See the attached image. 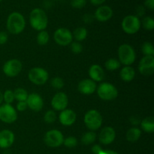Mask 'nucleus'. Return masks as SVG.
Wrapping results in <instances>:
<instances>
[{
    "label": "nucleus",
    "mask_w": 154,
    "mask_h": 154,
    "mask_svg": "<svg viewBox=\"0 0 154 154\" xmlns=\"http://www.w3.org/2000/svg\"><path fill=\"white\" fill-rule=\"evenodd\" d=\"M6 27L8 31L12 35H18L22 32L26 27V20L23 15L17 11L11 13L8 17Z\"/></svg>",
    "instance_id": "f257e3e1"
},
{
    "label": "nucleus",
    "mask_w": 154,
    "mask_h": 154,
    "mask_svg": "<svg viewBox=\"0 0 154 154\" xmlns=\"http://www.w3.org/2000/svg\"><path fill=\"white\" fill-rule=\"evenodd\" d=\"M29 23L34 29L42 31L48 25V17L46 12L42 8H34L29 14Z\"/></svg>",
    "instance_id": "f03ea898"
},
{
    "label": "nucleus",
    "mask_w": 154,
    "mask_h": 154,
    "mask_svg": "<svg viewBox=\"0 0 154 154\" xmlns=\"http://www.w3.org/2000/svg\"><path fill=\"white\" fill-rule=\"evenodd\" d=\"M118 58L120 64L129 66L135 62L136 54L134 48L128 44L121 45L118 48Z\"/></svg>",
    "instance_id": "7ed1b4c3"
},
{
    "label": "nucleus",
    "mask_w": 154,
    "mask_h": 154,
    "mask_svg": "<svg viewBox=\"0 0 154 154\" xmlns=\"http://www.w3.org/2000/svg\"><path fill=\"white\" fill-rule=\"evenodd\" d=\"M102 116L100 112L96 110H90L84 115V121L86 126L90 131L98 130L102 126Z\"/></svg>",
    "instance_id": "20e7f679"
},
{
    "label": "nucleus",
    "mask_w": 154,
    "mask_h": 154,
    "mask_svg": "<svg viewBox=\"0 0 154 154\" xmlns=\"http://www.w3.org/2000/svg\"><path fill=\"white\" fill-rule=\"evenodd\" d=\"M96 90L99 97L104 101H113L118 96L117 89L108 82H103L99 84Z\"/></svg>",
    "instance_id": "39448f33"
},
{
    "label": "nucleus",
    "mask_w": 154,
    "mask_h": 154,
    "mask_svg": "<svg viewBox=\"0 0 154 154\" xmlns=\"http://www.w3.org/2000/svg\"><path fill=\"white\" fill-rule=\"evenodd\" d=\"M141 23L139 17L135 15H127L123 19L121 27L123 32L129 35H133L138 32L141 29Z\"/></svg>",
    "instance_id": "423d86ee"
},
{
    "label": "nucleus",
    "mask_w": 154,
    "mask_h": 154,
    "mask_svg": "<svg viewBox=\"0 0 154 154\" xmlns=\"http://www.w3.org/2000/svg\"><path fill=\"white\" fill-rule=\"evenodd\" d=\"M28 78L32 84L42 86L46 84L49 78V74L43 68L34 67L29 72Z\"/></svg>",
    "instance_id": "0eeeda50"
},
{
    "label": "nucleus",
    "mask_w": 154,
    "mask_h": 154,
    "mask_svg": "<svg viewBox=\"0 0 154 154\" xmlns=\"http://www.w3.org/2000/svg\"><path fill=\"white\" fill-rule=\"evenodd\" d=\"M45 144L50 147H58L63 144L64 137L63 133L57 129H51L45 133L44 137Z\"/></svg>",
    "instance_id": "6e6552de"
},
{
    "label": "nucleus",
    "mask_w": 154,
    "mask_h": 154,
    "mask_svg": "<svg viewBox=\"0 0 154 154\" xmlns=\"http://www.w3.org/2000/svg\"><path fill=\"white\" fill-rule=\"evenodd\" d=\"M22 63L17 59H11L6 62L2 67L5 75L9 78H14L17 76L22 71Z\"/></svg>",
    "instance_id": "1a4fd4ad"
},
{
    "label": "nucleus",
    "mask_w": 154,
    "mask_h": 154,
    "mask_svg": "<svg viewBox=\"0 0 154 154\" xmlns=\"http://www.w3.org/2000/svg\"><path fill=\"white\" fill-rule=\"evenodd\" d=\"M54 39L57 45L60 46H67L72 42L73 36L69 29L64 27L57 29L54 34Z\"/></svg>",
    "instance_id": "9d476101"
},
{
    "label": "nucleus",
    "mask_w": 154,
    "mask_h": 154,
    "mask_svg": "<svg viewBox=\"0 0 154 154\" xmlns=\"http://www.w3.org/2000/svg\"><path fill=\"white\" fill-rule=\"evenodd\" d=\"M17 119V113L15 108L9 104H3L0 106V120L5 123H12Z\"/></svg>",
    "instance_id": "9b49d317"
},
{
    "label": "nucleus",
    "mask_w": 154,
    "mask_h": 154,
    "mask_svg": "<svg viewBox=\"0 0 154 154\" xmlns=\"http://www.w3.org/2000/svg\"><path fill=\"white\" fill-rule=\"evenodd\" d=\"M138 70L141 75L150 76L154 72V57L144 56L139 62Z\"/></svg>",
    "instance_id": "f8f14e48"
},
{
    "label": "nucleus",
    "mask_w": 154,
    "mask_h": 154,
    "mask_svg": "<svg viewBox=\"0 0 154 154\" xmlns=\"http://www.w3.org/2000/svg\"><path fill=\"white\" fill-rule=\"evenodd\" d=\"M68 105H69V98L67 95L63 92L56 93L51 100V106L55 111H63L66 109Z\"/></svg>",
    "instance_id": "ddd939ff"
},
{
    "label": "nucleus",
    "mask_w": 154,
    "mask_h": 154,
    "mask_svg": "<svg viewBox=\"0 0 154 154\" xmlns=\"http://www.w3.org/2000/svg\"><path fill=\"white\" fill-rule=\"evenodd\" d=\"M26 102L28 108L35 112L40 111L44 106L43 99L40 95L35 93L29 94Z\"/></svg>",
    "instance_id": "4468645a"
},
{
    "label": "nucleus",
    "mask_w": 154,
    "mask_h": 154,
    "mask_svg": "<svg viewBox=\"0 0 154 154\" xmlns=\"http://www.w3.org/2000/svg\"><path fill=\"white\" fill-rule=\"evenodd\" d=\"M116 132L114 128L105 126L101 130L99 135V141L104 145H108L115 140Z\"/></svg>",
    "instance_id": "2eb2a0df"
},
{
    "label": "nucleus",
    "mask_w": 154,
    "mask_h": 154,
    "mask_svg": "<svg viewBox=\"0 0 154 154\" xmlns=\"http://www.w3.org/2000/svg\"><path fill=\"white\" fill-rule=\"evenodd\" d=\"M112 8L108 5H100L95 12V19L99 22H106L113 17Z\"/></svg>",
    "instance_id": "dca6fc26"
},
{
    "label": "nucleus",
    "mask_w": 154,
    "mask_h": 154,
    "mask_svg": "<svg viewBox=\"0 0 154 154\" xmlns=\"http://www.w3.org/2000/svg\"><path fill=\"white\" fill-rule=\"evenodd\" d=\"M97 86L95 81L91 79H84L78 83V90L81 94L92 95L96 90Z\"/></svg>",
    "instance_id": "f3484780"
},
{
    "label": "nucleus",
    "mask_w": 154,
    "mask_h": 154,
    "mask_svg": "<svg viewBox=\"0 0 154 154\" xmlns=\"http://www.w3.org/2000/svg\"><path fill=\"white\" fill-rule=\"evenodd\" d=\"M77 119L76 113L71 109H65L59 115L60 123L65 126H70L75 123Z\"/></svg>",
    "instance_id": "a211bd4d"
},
{
    "label": "nucleus",
    "mask_w": 154,
    "mask_h": 154,
    "mask_svg": "<svg viewBox=\"0 0 154 154\" xmlns=\"http://www.w3.org/2000/svg\"><path fill=\"white\" fill-rule=\"evenodd\" d=\"M14 141V134L9 129L0 131V148L10 147Z\"/></svg>",
    "instance_id": "6ab92c4d"
},
{
    "label": "nucleus",
    "mask_w": 154,
    "mask_h": 154,
    "mask_svg": "<svg viewBox=\"0 0 154 154\" xmlns=\"http://www.w3.org/2000/svg\"><path fill=\"white\" fill-rule=\"evenodd\" d=\"M89 75L90 79L95 82H100L105 78L104 69L99 65L94 64L90 66L89 69Z\"/></svg>",
    "instance_id": "aec40b11"
},
{
    "label": "nucleus",
    "mask_w": 154,
    "mask_h": 154,
    "mask_svg": "<svg viewBox=\"0 0 154 154\" xmlns=\"http://www.w3.org/2000/svg\"><path fill=\"white\" fill-rule=\"evenodd\" d=\"M120 77L123 81L125 82H129L132 81L135 77V69L130 66H124L121 69L120 72Z\"/></svg>",
    "instance_id": "412c9836"
},
{
    "label": "nucleus",
    "mask_w": 154,
    "mask_h": 154,
    "mask_svg": "<svg viewBox=\"0 0 154 154\" xmlns=\"http://www.w3.org/2000/svg\"><path fill=\"white\" fill-rule=\"evenodd\" d=\"M141 127L144 132L147 133H153L154 132V118L147 117L141 121Z\"/></svg>",
    "instance_id": "4be33fe9"
},
{
    "label": "nucleus",
    "mask_w": 154,
    "mask_h": 154,
    "mask_svg": "<svg viewBox=\"0 0 154 154\" xmlns=\"http://www.w3.org/2000/svg\"><path fill=\"white\" fill-rule=\"evenodd\" d=\"M141 135V129H138L137 127H132L127 131L126 132V139L129 142H135L138 141Z\"/></svg>",
    "instance_id": "5701e85b"
},
{
    "label": "nucleus",
    "mask_w": 154,
    "mask_h": 154,
    "mask_svg": "<svg viewBox=\"0 0 154 154\" xmlns=\"http://www.w3.org/2000/svg\"><path fill=\"white\" fill-rule=\"evenodd\" d=\"M73 38L75 39V41L78 42H82L84 39H86L87 36V30L84 27H78L76 29H75L73 34Z\"/></svg>",
    "instance_id": "b1692460"
},
{
    "label": "nucleus",
    "mask_w": 154,
    "mask_h": 154,
    "mask_svg": "<svg viewBox=\"0 0 154 154\" xmlns=\"http://www.w3.org/2000/svg\"><path fill=\"white\" fill-rule=\"evenodd\" d=\"M96 140V134L93 131H90L83 135L81 137V142L84 145H90Z\"/></svg>",
    "instance_id": "393cba45"
},
{
    "label": "nucleus",
    "mask_w": 154,
    "mask_h": 154,
    "mask_svg": "<svg viewBox=\"0 0 154 154\" xmlns=\"http://www.w3.org/2000/svg\"><path fill=\"white\" fill-rule=\"evenodd\" d=\"M120 66H121V64L120 61L115 58L108 59L105 63V67L106 68L107 70L111 71V72L117 70Z\"/></svg>",
    "instance_id": "a878e982"
},
{
    "label": "nucleus",
    "mask_w": 154,
    "mask_h": 154,
    "mask_svg": "<svg viewBox=\"0 0 154 154\" xmlns=\"http://www.w3.org/2000/svg\"><path fill=\"white\" fill-rule=\"evenodd\" d=\"M14 94V99H17L18 102H26L29 95L26 90L21 87L15 89Z\"/></svg>",
    "instance_id": "bb28decb"
},
{
    "label": "nucleus",
    "mask_w": 154,
    "mask_h": 154,
    "mask_svg": "<svg viewBox=\"0 0 154 154\" xmlns=\"http://www.w3.org/2000/svg\"><path fill=\"white\" fill-rule=\"evenodd\" d=\"M50 40L49 33L45 30H42L38 32L37 35V42L39 45H45Z\"/></svg>",
    "instance_id": "cd10ccee"
},
{
    "label": "nucleus",
    "mask_w": 154,
    "mask_h": 154,
    "mask_svg": "<svg viewBox=\"0 0 154 154\" xmlns=\"http://www.w3.org/2000/svg\"><path fill=\"white\" fill-rule=\"evenodd\" d=\"M141 51L144 56L154 57V48L153 44L149 42H145L141 45Z\"/></svg>",
    "instance_id": "c85d7f7f"
},
{
    "label": "nucleus",
    "mask_w": 154,
    "mask_h": 154,
    "mask_svg": "<svg viewBox=\"0 0 154 154\" xmlns=\"http://www.w3.org/2000/svg\"><path fill=\"white\" fill-rule=\"evenodd\" d=\"M51 85L56 90H61L64 87L65 82L63 78L60 77H54L51 79Z\"/></svg>",
    "instance_id": "c756f323"
},
{
    "label": "nucleus",
    "mask_w": 154,
    "mask_h": 154,
    "mask_svg": "<svg viewBox=\"0 0 154 154\" xmlns=\"http://www.w3.org/2000/svg\"><path fill=\"white\" fill-rule=\"evenodd\" d=\"M142 26L144 29L152 31L154 29V20L151 17H145L142 20Z\"/></svg>",
    "instance_id": "7c9ffc66"
},
{
    "label": "nucleus",
    "mask_w": 154,
    "mask_h": 154,
    "mask_svg": "<svg viewBox=\"0 0 154 154\" xmlns=\"http://www.w3.org/2000/svg\"><path fill=\"white\" fill-rule=\"evenodd\" d=\"M57 118V114L53 110H49L47 111L44 116V120L47 123H53L56 121Z\"/></svg>",
    "instance_id": "2f4dec72"
},
{
    "label": "nucleus",
    "mask_w": 154,
    "mask_h": 154,
    "mask_svg": "<svg viewBox=\"0 0 154 154\" xmlns=\"http://www.w3.org/2000/svg\"><path fill=\"white\" fill-rule=\"evenodd\" d=\"M14 99V91L12 90H7L3 93V101L5 102V104L11 105V103H13Z\"/></svg>",
    "instance_id": "473e14b6"
},
{
    "label": "nucleus",
    "mask_w": 154,
    "mask_h": 154,
    "mask_svg": "<svg viewBox=\"0 0 154 154\" xmlns=\"http://www.w3.org/2000/svg\"><path fill=\"white\" fill-rule=\"evenodd\" d=\"M63 144L66 147L69 148H73V147H76L78 144V140L74 136H69L66 138H65Z\"/></svg>",
    "instance_id": "72a5a7b5"
},
{
    "label": "nucleus",
    "mask_w": 154,
    "mask_h": 154,
    "mask_svg": "<svg viewBox=\"0 0 154 154\" xmlns=\"http://www.w3.org/2000/svg\"><path fill=\"white\" fill-rule=\"evenodd\" d=\"M71 50L75 54H79L82 52L83 46L80 42H74L71 43Z\"/></svg>",
    "instance_id": "f704fd0d"
},
{
    "label": "nucleus",
    "mask_w": 154,
    "mask_h": 154,
    "mask_svg": "<svg viewBox=\"0 0 154 154\" xmlns=\"http://www.w3.org/2000/svg\"><path fill=\"white\" fill-rule=\"evenodd\" d=\"M87 4V0H72L71 5L72 8L77 9L83 8Z\"/></svg>",
    "instance_id": "c9c22d12"
},
{
    "label": "nucleus",
    "mask_w": 154,
    "mask_h": 154,
    "mask_svg": "<svg viewBox=\"0 0 154 154\" xmlns=\"http://www.w3.org/2000/svg\"><path fill=\"white\" fill-rule=\"evenodd\" d=\"M95 19L94 15L91 14H85L84 16L82 17V20L85 23L90 24L93 22Z\"/></svg>",
    "instance_id": "e433bc0d"
},
{
    "label": "nucleus",
    "mask_w": 154,
    "mask_h": 154,
    "mask_svg": "<svg viewBox=\"0 0 154 154\" xmlns=\"http://www.w3.org/2000/svg\"><path fill=\"white\" fill-rule=\"evenodd\" d=\"M8 40V35L6 32H0V45H5Z\"/></svg>",
    "instance_id": "4c0bfd02"
},
{
    "label": "nucleus",
    "mask_w": 154,
    "mask_h": 154,
    "mask_svg": "<svg viewBox=\"0 0 154 154\" xmlns=\"http://www.w3.org/2000/svg\"><path fill=\"white\" fill-rule=\"evenodd\" d=\"M28 106L26 102H18L17 104V110L19 111H24L27 109Z\"/></svg>",
    "instance_id": "58836bf2"
},
{
    "label": "nucleus",
    "mask_w": 154,
    "mask_h": 154,
    "mask_svg": "<svg viewBox=\"0 0 154 154\" xmlns=\"http://www.w3.org/2000/svg\"><path fill=\"white\" fill-rule=\"evenodd\" d=\"M136 14L137 15H135V16L138 17L144 16V14H145V8H144V6L138 5V7L136 8Z\"/></svg>",
    "instance_id": "ea45409f"
},
{
    "label": "nucleus",
    "mask_w": 154,
    "mask_h": 154,
    "mask_svg": "<svg viewBox=\"0 0 154 154\" xmlns=\"http://www.w3.org/2000/svg\"><path fill=\"white\" fill-rule=\"evenodd\" d=\"M129 122L132 123L133 126H138L141 123V119L138 116H132L129 119Z\"/></svg>",
    "instance_id": "a19ab883"
},
{
    "label": "nucleus",
    "mask_w": 154,
    "mask_h": 154,
    "mask_svg": "<svg viewBox=\"0 0 154 154\" xmlns=\"http://www.w3.org/2000/svg\"><path fill=\"white\" fill-rule=\"evenodd\" d=\"M144 6L150 10L153 11L154 9V0H145Z\"/></svg>",
    "instance_id": "79ce46f5"
},
{
    "label": "nucleus",
    "mask_w": 154,
    "mask_h": 154,
    "mask_svg": "<svg viewBox=\"0 0 154 154\" xmlns=\"http://www.w3.org/2000/svg\"><path fill=\"white\" fill-rule=\"evenodd\" d=\"M102 150H103L99 144H95L92 147V153L93 154H99Z\"/></svg>",
    "instance_id": "37998d69"
},
{
    "label": "nucleus",
    "mask_w": 154,
    "mask_h": 154,
    "mask_svg": "<svg viewBox=\"0 0 154 154\" xmlns=\"http://www.w3.org/2000/svg\"><path fill=\"white\" fill-rule=\"evenodd\" d=\"M91 4H93V5H101L103 4L106 0H89Z\"/></svg>",
    "instance_id": "c03bdc74"
},
{
    "label": "nucleus",
    "mask_w": 154,
    "mask_h": 154,
    "mask_svg": "<svg viewBox=\"0 0 154 154\" xmlns=\"http://www.w3.org/2000/svg\"><path fill=\"white\" fill-rule=\"evenodd\" d=\"M99 154H119V153L115 151H113V150H102V151H101Z\"/></svg>",
    "instance_id": "a18cd8bd"
},
{
    "label": "nucleus",
    "mask_w": 154,
    "mask_h": 154,
    "mask_svg": "<svg viewBox=\"0 0 154 154\" xmlns=\"http://www.w3.org/2000/svg\"><path fill=\"white\" fill-rule=\"evenodd\" d=\"M3 102V93L0 91V105Z\"/></svg>",
    "instance_id": "49530a36"
},
{
    "label": "nucleus",
    "mask_w": 154,
    "mask_h": 154,
    "mask_svg": "<svg viewBox=\"0 0 154 154\" xmlns=\"http://www.w3.org/2000/svg\"><path fill=\"white\" fill-rule=\"evenodd\" d=\"M2 0H0V2H2Z\"/></svg>",
    "instance_id": "de8ad7c7"
}]
</instances>
